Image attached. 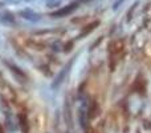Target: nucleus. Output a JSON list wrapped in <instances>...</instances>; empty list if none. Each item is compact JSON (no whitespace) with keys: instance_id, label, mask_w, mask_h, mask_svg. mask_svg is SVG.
<instances>
[{"instance_id":"obj_1","label":"nucleus","mask_w":151,"mask_h":133,"mask_svg":"<svg viewBox=\"0 0 151 133\" xmlns=\"http://www.w3.org/2000/svg\"><path fill=\"white\" fill-rule=\"evenodd\" d=\"M0 23L5 24V25H13V24H16V19L11 12L1 9L0 11Z\"/></svg>"},{"instance_id":"obj_3","label":"nucleus","mask_w":151,"mask_h":133,"mask_svg":"<svg viewBox=\"0 0 151 133\" xmlns=\"http://www.w3.org/2000/svg\"><path fill=\"white\" fill-rule=\"evenodd\" d=\"M20 15L23 16L25 20H29V21H32V23L40 20V15H39V13H36V12H33L32 9H24V11H21Z\"/></svg>"},{"instance_id":"obj_4","label":"nucleus","mask_w":151,"mask_h":133,"mask_svg":"<svg viewBox=\"0 0 151 133\" xmlns=\"http://www.w3.org/2000/svg\"><path fill=\"white\" fill-rule=\"evenodd\" d=\"M99 24V21H94V23H91V24H89V25H86V28L83 29L82 32H81V37L82 36H85V35H88V33H90L93 29H96V27Z\"/></svg>"},{"instance_id":"obj_7","label":"nucleus","mask_w":151,"mask_h":133,"mask_svg":"<svg viewBox=\"0 0 151 133\" xmlns=\"http://www.w3.org/2000/svg\"><path fill=\"white\" fill-rule=\"evenodd\" d=\"M45 1H47V3H48V4H52V3H53V1H55V0H45Z\"/></svg>"},{"instance_id":"obj_6","label":"nucleus","mask_w":151,"mask_h":133,"mask_svg":"<svg viewBox=\"0 0 151 133\" xmlns=\"http://www.w3.org/2000/svg\"><path fill=\"white\" fill-rule=\"evenodd\" d=\"M4 1H7V3H15V4H19V3H21V0H4Z\"/></svg>"},{"instance_id":"obj_5","label":"nucleus","mask_w":151,"mask_h":133,"mask_svg":"<svg viewBox=\"0 0 151 133\" xmlns=\"http://www.w3.org/2000/svg\"><path fill=\"white\" fill-rule=\"evenodd\" d=\"M20 125L23 128V132L24 133H28L29 132V126H28V120L24 115H20Z\"/></svg>"},{"instance_id":"obj_8","label":"nucleus","mask_w":151,"mask_h":133,"mask_svg":"<svg viewBox=\"0 0 151 133\" xmlns=\"http://www.w3.org/2000/svg\"><path fill=\"white\" fill-rule=\"evenodd\" d=\"M0 133H3V129H1V126H0Z\"/></svg>"},{"instance_id":"obj_2","label":"nucleus","mask_w":151,"mask_h":133,"mask_svg":"<svg viewBox=\"0 0 151 133\" xmlns=\"http://www.w3.org/2000/svg\"><path fill=\"white\" fill-rule=\"evenodd\" d=\"M76 8H77V4L74 3V4H70V5H68V7H64V8H61V9L53 12L52 16L53 17H64V16H68L69 13H72Z\"/></svg>"}]
</instances>
